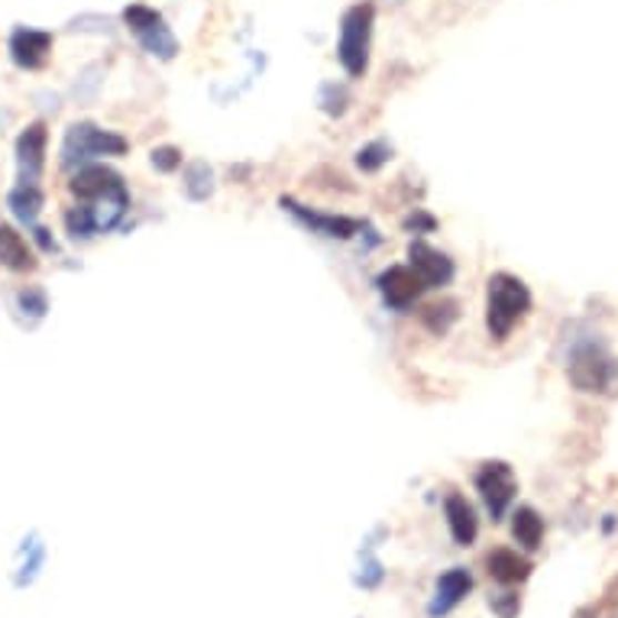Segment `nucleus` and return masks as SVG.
Wrapping results in <instances>:
<instances>
[{"mask_svg":"<svg viewBox=\"0 0 618 618\" xmlns=\"http://www.w3.org/2000/svg\"><path fill=\"white\" fill-rule=\"evenodd\" d=\"M388 155H392L388 143L376 140V143H369V146H363V150L356 153V165H359L363 172H379L388 162Z\"/></svg>","mask_w":618,"mask_h":618,"instance_id":"aec40b11","label":"nucleus"},{"mask_svg":"<svg viewBox=\"0 0 618 618\" xmlns=\"http://www.w3.org/2000/svg\"><path fill=\"white\" fill-rule=\"evenodd\" d=\"M531 311V292L518 275L496 272L486 288V327L493 341H508L511 331L528 317Z\"/></svg>","mask_w":618,"mask_h":618,"instance_id":"f03ea898","label":"nucleus"},{"mask_svg":"<svg viewBox=\"0 0 618 618\" xmlns=\"http://www.w3.org/2000/svg\"><path fill=\"white\" fill-rule=\"evenodd\" d=\"M373 20H376V7L373 3H356L349 7L341 20V42H337V55L341 65L349 75L359 78L369 65V39H373Z\"/></svg>","mask_w":618,"mask_h":618,"instance_id":"7ed1b4c3","label":"nucleus"},{"mask_svg":"<svg viewBox=\"0 0 618 618\" xmlns=\"http://www.w3.org/2000/svg\"><path fill=\"white\" fill-rule=\"evenodd\" d=\"M511 538L521 544L525 550H538V547H541L544 518L531 505H521V508L511 515Z\"/></svg>","mask_w":618,"mask_h":618,"instance_id":"f3484780","label":"nucleus"},{"mask_svg":"<svg viewBox=\"0 0 618 618\" xmlns=\"http://www.w3.org/2000/svg\"><path fill=\"white\" fill-rule=\"evenodd\" d=\"M444 515H447V525H450V535L460 547H469L479 535V521H476V511L473 505L466 503V496L460 493H450L447 503H444Z\"/></svg>","mask_w":618,"mask_h":618,"instance_id":"2eb2a0df","label":"nucleus"},{"mask_svg":"<svg viewBox=\"0 0 618 618\" xmlns=\"http://www.w3.org/2000/svg\"><path fill=\"white\" fill-rule=\"evenodd\" d=\"M489 609L499 618H515L521 612V599H518V592H499L489 599Z\"/></svg>","mask_w":618,"mask_h":618,"instance_id":"5701e85b","label":"nucleus"},{"mask_svg":"<svg viewBox=\"0 0 618 618\" xmlns=\"http://www.w3.org/2000/svg\"><path fill=\"white\" fill-rule=\"evenodd\" d=\"M618 379V359L599 344H582L570 363V383L580 392H609Z\"/></svg>","mask_w":618,"mask_h":618,"instance_id":"39448f33","label":"nucleus"},{"mask_svg":"<svg viewBox=\"0 0 618 618\" xmlns=\"http://www.w3.org/2000/svg\"><path fill=\"white\" fill-rule=\"evenodd\" d=\"M7 204H10V211L23 221V224H33L37 221V214L42 211V204H45V194L39 185H17L10 197H7Z\"/></svg>","mask_w":618,"mask_h":618,"instance_id":"a211bd4d","label":"nucleus"},{"mask_svg":"<svg viewBox=\"0 0 618 618\" xmlns=\"http://www.w3.org/2000/svg\"><path fill=\"white\" fill-rule=\"evenodd\" d=\"M422 321H425L434 334H447V331H450V324L457 321V305H454V302H444V305H427V308L422 311Z\"/></svg>","mask_w":618,"mask_h":618,"instance_id":"6ab92c4d","label":"nucleus"},{"mask_svg":"<svg viewBox=\"0 0 618 618\" xmlns=\"http://www.w3.org/2000/svg\"><path fill=\"white\" fill-rule=\"evenodd\" d=\"M126 140L120 133L101 130L94 123H72L62 143V162L75 165V162H88V159H101V155H123L126 153Z\"/></svg>","mask_w":618,"mask_h":618,"instance_id":"20e7f679","label":"nucleus"},{"mask_svg":"<svg viewBox=\"0 0 618 618\" xmlns=\"http://www.w3.org/2000/svg\"><path fill=\"white\" fill-rule=\"evenodd\" d=\"M153 165L159 169V172H175V169L182 165V153L172 150V146H165V150H153Z\"/></svg>","mask_w":618,"mask_h":618,"instance_id":"b1692460","label":"nucleus"},{"mask_svg":"<svg viewBox=\"0 0 618 618\" xmlns=\"http://www.w3.org/2000/svg\"><path fill=\"white\" fill-rule=\"evenodd\" d=\"M580 618H592V612H589V609H586V612H580Z\"/></svg>","mask_w":618,"mask_h":618,"instance_id":"393cba45","label":"nucleus"},{"mask_svg":"<svg viewBox=\"0 0 618 618\" xmlns=\"http://www.w3.org/2000/svg\"><path fill=\"white\" fill-rule=\"evenodd\" d=\"M469 589H473V574H469L466 567L447 570V574L437 580L434 599H430V606H427V616L440 618L447 616V612H454L466 596H469Z\"/></svg>","mask_w":618,"mask_h":618,"instance_id":"9b49d317","label":"nucleus"},{"mask_svg":"<svg viewBox=\"0 0 618 618\" xmlns=\"http://www.w3.org/2000/svg\"><path fill=\"white\" fill-rule=\"evenodd\" d=\"M123 23L130 27V33L140 39V45L150 52V55H159V59H175L179 52V42L172 37V30L165 27V20L155 13L153 7L146 3H133L123 10Z\"/></svg>","mask_w":618,"mask_h":618,"instance_id":"423d86ee","label":"nucleus"},{"mask_svg":"<svg viewBox=\"0 0 618 618\" xmlns=\"http://www.w3.org/2000/svg\"><path fill=\"white\" fill-rule=\"evenodd\" d=\"M379 292L392 311H408L422 298L425 282L418 278V272L412 266H392L379 275Z\"/></svg>","mask_w":618,"mask_h":618,"instance_id":"1a4fd4ad","label":"nucleus"},{"mask_svg":"<svg viewBox=\"0 0 618 618\" xmlns=\"http://www.w3.org/2000/svg\"><path fill=\"white\" fill-rule=\"evenodd\" d=\"M476 489H479L483 503L489 508L493 521H503L508 505H511L515 493H518V479H515V473H511L508 464L489 460V464L479 466V473H476Z\"/></svg>","mask_w":618,"mask_h":618,"instance_id":"0eeeda50","label":"nucleus"},{"mask_svg":"<svg viewBox=\"0 0 618 618\" xmlns=\"http://www.w3.org/2000/svg\"><path fill=\"white\" fill-rule=\"evenodd\" d=\"M282 207H288L305 227H311L314 233H324V236H337V240H347L353 233L359 231V221H353V217H337V214H317V211H311L305 204H298V201H292V197H282Z\"/></svg>","mask_w":618,"mask_h":618,"instance_id":"ddd939ff","label":"nucleus"},{"mask_svg":"<svg viewBox=\"0 0 618 618\" xmlns=\"http://www.w3.org/2000/svg\"><path fill=\"white\" fill-rule=\"evenodd\" d=\"M408 256H412V270L418 272V278L425 282V288H444L454 278V263L444 253H437L434 246L422 243V240L412 243Z\"/></svg>","mask_w":618,"mask_h":618,"instance_id":"f8f14e48","label":"nucleus"},{"mask_svg":"<svg viewBox=\"0 0 618 618\" xmlns=\"http://www.w3.org/2000/svg\"><path fill=\"white\" fill-rule=\"evenodd\" d=\"M486 567H489V577L496 582H503V586H518V582H525L531 577V560L528 557H521L518 550H511V547H496L489 557H486Z\"/></svg>","mask_w":618,"mask_h":618,"instance_id":"4468645a","label":"nucleus"},{"mask_svg":"<svg viewBox=\"0 0 618 618\" xmlns=\"http://www.w3.org/2000/svg\"><path fill=\"white\" fill-rule=\"evenodd\" d=\"M72 194L81 201V207L91 214L98 231H111L120 224L123 211L130 207V192L123 185V179L114 169L104 165H84L78 169L72 179Z\"/></svg>","mask_w":618,"mask_h":618,"instance_id":"f257e3e1","label":"nucleus"},{"mask_svg":"<svg viewBox=\"0 0 618 618\" xmlns=\"http://www.w3.org/2000/svg\"><path fill=\"white\" fill-rule=\"evenodd\" d=\"M0 266L13 272L37 270V256H33L30 243L23 240V233H17L7 224H0Z\"/></svg>","mask_w":618,"mask_h":618,"instance_id":"dca6fc26","label":"nucleus"},{"mask_svg":"<svg viewBox=\"0 0 618 618\" xmlns=\"http://www.w3.org/2000/svg\"><path fill=\"white\" fill-rule=\"evenodd\" d=\"M45 143H49V133H45V123H30L20 140H17V175H20V185H37L42 169H45Z\"/></svg>","mask_w":618,"mask_h":618,"instance_id":"6e6552de","label":"nucleus"},{"mask_svg":"<svg viewBox=\"0 0 618 618\" xmlns=\"http://www.w3.org/2000/svg\"><path fill=\"white\" fill-rule=\"evenodd\" d=\"M17 305H20V311H30L33 317H42L49 311V302H45V292L42 288H23L17 295Z\"/></svg>","mask_w":618,"mask_h":618,"instance_id":"4be33fe9","label":"nucleus"},{"mask_svg":"<svg viewBox=\"0 0 618 618\" xmlns=\"http://www.w3.org/2000/svg\"><path fill=\"white\" fill-rule=\"evenodd\" d=\"M52 52V33H42V30H33V27H17L13 37H10V55L20 69L27 72H37L45 65Z\"/></svg>","mask_w":618,"mask_h":618,"instance_id":"9d476101","label":"nucleus"},{"mask_svg":"<svg viewBox=\"0 0 618 618\" xmlns=\"http://www.w3.org/2000/svg\"><path fill=\"white\" fill-rule=\"evenodd\" d=\"M185 189H189V194H192L194 201H201V197L211 194V169H207L204 162H194L192 169H189V182H185Z\"/></svg>","mask_w":618,"mask_h":618,"instance_id":"412c9836","label":"nucleus"}]
</instances>
